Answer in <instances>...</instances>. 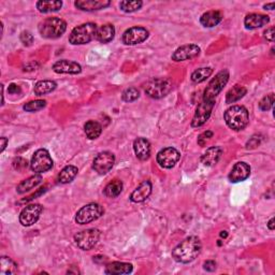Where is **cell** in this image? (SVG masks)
I'll return each instance as SVG.
<instances>
[{"mask_svg":"<svg viewBox=\"0 0 275 275\" xmlns=\"http://www.w3.org/2000/svg\"><path fill=\"white\" fill-rule=\"evenodd\" d=\"M43 211V207L41 204L32 203L29 205H26L23 211L20 214V223L24 227L32 226L33 224H36L40 217L41 213Z\"/></svg>","mask_w":275,"mask_h":275,"instance_id":"13","label":"cell"},{"mask_svg":"<svg viewBox=\"0 0 275 275\" xmlns=\"http://www.w3.org/2000/svg\"><path fill=\"white\" fill-rule=\"evenodd\" d=\"M172 89V82L169 78L154 77L145 84V93L153 99H161Z\"/></svg>","mask_w":275,"mask_h":275,"instance_id":"5","label":"cell"},{"mask_svg":"<svg viewBox=\"0 0 275 275\" xmlns=\"http://www.w3.org/2000/svg\"><path fill=\"white\" fill-rule=\"evenodd\" d=\"M223 18H224V15L221 11L211 10L201 15L200 23L203 27L212 28V27H215L220 24L223 21Z\"/></svg>","mask_w":275,"mask_h":275,"instance_id":"22","label":"cell"},{"mask_svg":"<svg viewBox=\"0 0 275 275\" xmlns=\"http://www.w3.org/2000/svg\"><path fill=\"white\" fill-rule=\"evenodd\" d=\"M213 74V69L210 67L206 68H199L195 70L192 74V81L194 83H202L204 82L207 77H210Z\"/></svg>","mask_w":275,"mask_h":275,"instance_id":"34","label":"cell"},{"mask_svg":"<svg viewBox=\"0 0 275 275\" xmlns=\"http://www.w3.org/2000/svg\"><path fill=\"white\" fill-rule=\"evenodd\" d=\"M151 189H153L151 183L150 181H143L133 190L132 194L130 195V200L134 202V203H141V202H144L150 196Z\"/></svg>","mask_w":275,"mask_h":275,"instance_id":"19","label":"cell"},{"mask_svg":"<svg viewBox=\"0 0 275 275\" xmlns=\"http://www.w3.org/2000/svg\"><path fill=\"white\" fill-rule=\"evenodd\" d=\"M246 93H248V89L241 85H234L226 95V102L227 103H234L239 101L240 99H242Z\"/></svg>","mask_w":275,"mask_h":275,"instance_id":"31","label":"cell"},{"mask_svg":"<svg viewBox=\"0 0 275 275\" xmlns=\"http://www.w3.org/2000/svg\"><path fill=\"white\" fill-rule=\"evenodd\" d=\"M0 142H1V149H0V151H2L5 150V148H7V144L9 143V140L5 138V137H2L1 139H0Z\"/></svg>","mask_w":275,"mask_h":275,"instance_id":"46","label":"cell"},{"mask_svg":"<svg viewBox=\"0 0 275 275\" xmlns=\"http://www.w3.org/2000/svg\"><path fill=\"white\" fill-rule=\"evenodd\" d=\"M133 270V267L131 263L114 261L106 265L104 273L109 275H122V274H129Z\"/></svg>","mask_w":275,"mask_h":275,"instance_id":"24","label":"cell"},{"mask_svg":"<svg viewBox=\"0 0 275 275\" xmlns=\"http://www.w3.org/2000/svg\"><path fill=\"white\" fill-rule=\"evenodd\" d=\"M20 38H21L22 43H23L25 47H30L33 43V36L30 31H27V30L23 31L21 33Z\"/></svg>","mask_w":275,"mask_h":275,"instance_id":"39","label":"cell"},{"mask_svg":"<svg viewBox=\"0 0 275 275\" xmlns=\"http://www.w3.org/2000/svg\"><path fill=\"white\" fill-rule=\"evenodd\" d=\"M179 158H181V154L175 148H166L157 154V162L165 169H171L175 167Z\"/></svg>","mask_w":275,"mask_h":275,"instance_id":"14","label":"cell"},{"mask_svg":"<svg viewBox=\"0 0 275 275\" xmlns=\"http://www.w3.org/2000/svg\"><path fill=\"white\" fill-rule=\"evenodd\" d=\"M115 37V28L111 24H105L99 27L96 32V40L101 43H109Z\"/></svg>","mask_w":275,"mask_h":275,"instance_id":"25","label":"cell"},{"mask_svg":"<svg viewBox=\"0 0 275 275\" xmlns=\"http://www.w3.org/2000/svg\"><path fill=\"white\" fill-rule=\"evenodd\" d=\"M103 213L104 209L100 204L88 203L76 212L75 222L78 225H86V224L97 221L103 215Z\"/></svg>","mask_w":275,"mask_h":275,"instance_id":"7","label":"cell"},{"mask_svg":"<svg viewBox=\"0 0 275 275\" xmlns=\"http://www.w3.org/2000/svg\"><path fill=\"white\" fill-rule=\"evenodd\" d=\"M63 7V1L59 0H41L37 2V9L41 13L57 12Z\"/></svg>","mask_w":275,"mask_h":275,"instance_id":"27","label":"cell"},{"mask_svg":"<svg viewBox=\"0 0 275 275\" xmlns=\"http://www.w3.org/2000/svg\"><path fill=\"white\" fill-rule=\"evenodd\" d=\"M203 269L207 272H214L216 270V262L214 260H207L203 263Z\"/></svg>","mask_w":275,"mask_h":275,"instance_id":"42","label":"cell"},{"mask_svg":"<svg viewBox=\"0 0 275 275\" xmlns=\"http://www.w3.org/2000/svg\"><path fill=\"white\" fill-rule=\"evenodd\" d=\"M111 4L110 0H77L75 2V5L82 11H87V12H92V11H98L108 8Z\"/></svg>","mask_w":275,"mask_h":275,"instance_id":"18","label":"cell"},{"mask_svg":"<svg viewBox=\"0 0 275 275\" xmlns=\"http://www.w3.org/2000/svg\"><path fill=\"white\" fill-rule=\"evenodd\" d=\"M13 167L15 170L18 171H23L25 169H27L28 167V162L26 159L22 158V157H18V158H15L13 160Z\"/></svg>","mask_w":275,"mask_h":275,"instance_id":"40","label":"cell"},{"mask_svg":"<svg viewBox=\"0 0 275 275\" xmlns=\"http://www.w3.org/2000/svg\"><path fill=\"white\" fill-rule=\"evenodd\" d=\"M227 235H228L227 231H222V232H221V237H222V238H227Z\"/></svg>","mask_w":275,"mask_h":275,"instance_id":"49","label":"cell"},{"mask_svg":"<svg viewBox=\"0 0 275 275\" xmlns=\"http://www.w3.org/2000/svg\"><path fill=\"white\" fill-rule=\"evenodd\" d=\"M265 38L270 42L274 41V38H275V28L274 27L268 28V29L265 31Z\"/></svg>","mask_w":275,"mask_h":275,"instance_id":"43","label":"cell"},{"mask_svg":"<svg viewBox=\"0 0 275 275\" xmlns=\"http://www.w3.org/2000/svg\"><path fill=\"white\" fill-rule=\"evenodd\" d=\"M47 106V101L46 100H33V101H29L27 102L23 109L26 112H37L40 111L42 109H44Z\"/></svg>","mask_w":275,"mask_h":275,"instance_id":"36","label":"cell"},{"mask_svg":"<svg viewBox=\"0 0 275 275\" xmlns=\"http://www.w3.org/2000/svg\"><path fill=\"white\" fill-rule=\"evenodd\" d=\"M274 5H275V3H274V2L267 3V4L263 5V8H265L266 10H273V9H274Z\"/></svg>","mask_w":275,"mask_h":275,"instance_id":"48","label":"cell"},{"mask_svg":"<svg viewBox=\"0 0 275 275\" xmlns=\"http://www.w3.org/2000/svg\"><path fill=\"white\" fill-rule=\"evenodd\" d=\"M270 22V18L265 14H259V13H250L246 15L244 20V25L248 29H257L262 26L267 25Z\"/></svg>","mask_w":275,"mask_h":275,"instance_id":"21","label":"cell"},{"mask_svg":"<svg viewBox=\"0 0 275 275\" xmlns=\"http://www.w3.org/2000/svg\"><path fill=\"white\" fill-rule=\"evenodd\" d=\"M202 249L199 238L188 237L183 240L176 248L172 250V257L176 262L189 263L198 257Z\"/></svg>","mask_w":275,"mask_h":275,"instance_id":"1","label":"cell"},{"mask_svg":"<svg viewBox=\"0 0 275 275\" xmlns=\"http://www.w3.org/2000/svg\"><path fill=\"white\" fill-rule=\"evenodd\" d=\"M214 105H215V101H206V100L202 101V102L198 105L197 110H196V113L193 117L192 126L193 127L203 126L205 123L209 121Z\"/></svg>","mask_w":275,"mask_h":275,"instance_id":"12","label":"cell"},{"mask_svg":"<svg viewBox=\"0 0 275 275\" xmlns=\"http://www.w3.org/2000/svg\"><path fill=\"white\" fill-rule=\"evenodd\" d=\"M148 38L149 31L147 28L136 26L127 29L123 35L122 40L126 46H137V44L144 42Z\"/></svg>","mask_w":275,"mask_h":275,"instance_id":"11","label":"cell"},{"mask_svg":"<svg viewBox=\"0 0 275 275\" xmlns=\"http://www.w3.org/2000/svg\"><path fill=\"white\" fill-rule=\"evenodd\" d=\"M115 164V156L111 151H101L93 161V169L96 171L98 175H103L110 172L112 168Z\"/></svg>","mask_w":275,"mask_h":275,"instance_id":"10","label":"cell"},{"mask_svg":"<svg viewBox=\"0 0 275 275\" xmlns=\"http://www.w3.org/2000/svg\"><path fill=\"white\" fill-rule=\"evenodd\" d=\"M259 144H260V141H257L256 137H252V138L250 139V141H249L248 144H246V148H248V149H255V148H257Z\"/></svg>","mask_w":275,"mask_h":275,"instance_id":"44","label":"cell"},{"mask_svg":"<svg viewBox=\"0 0 275 275\" xmlns=\"http://www.w3.org/2000/svg\"><path fill=\"white\" fill-rule=\"evenodd\" d=\"M56 87H57V84H56L54 81L43 80V81H39L36 84L35 88H33V92H35L37 96H43V95L54 92Z\"/></svg>","mask_w":275,"mask_h":275,"instance_id":"28","label":"cell"},{"mask_svg":"<svg viewBox=\"0 0 275 275\" xmlns=\"http://www.w3.org/2000/svg\"><path fill=\"white\" fill-rule=\"evenodd\" d=\"M123 190V183L120 179H114L110 182L104 188V195L108 198H116L119 197Z\"/></svg>","mask_w":275,"mask_h":275,"instance_id":"32","label":"cell"},{"mask_svg":"<svg viewBox=\"0 0 275 275\" xmlns=\"http://www.w3.org/2000/svg\"><path fill=\"white\" fill-rule=\"evenodd\" d=\"M133 150L140 160L145 161L150 157V143L145 138H138L133 143Z\"/></svg>","mask_w":275,"mask_h":275,"instance_id":"20","label":"cell"},{"mask_svg":"<svg viewBox=\"0 0 275 275\" xmlns=\"http://www.w3.org/2000/svg\"><path fill=\"white\" fill-rule=\"evenodd\" d=\"M200 52L201 50L197 44H186L175 50V52L172 54V59L175 61L190 60L199 56Z\"/></svg>","mask_w":275,"mask_h":275,"instance_id":"15","label":"cell"},{"mask_svg":"<svg viewBox=\"0 0 275 275\" xmlns=\"http://www.w3.org/2000/svg\"><path fill=\"white\" fill-rule=\"evenodd\" d=\"M41 183H42V176L40 175H35L24 179L22 183H20L18 188H16V192H18L19 194H25L35 187H37L38 185Z\"/></svg>","mask_w":275,"mask_h":275,"instance_id":"26","label":"cell"},{"mask_svg":"<svg viewBox=\"0 0 275 275\" xmlns=\"http://www.w3.org/2000/svg\"><path fill=\"white\" fill-rule=\"evenodd\" d=\"M8 93L9 94H20L21 93V87L16 84H11L8 87Z\"/></svg>","mask_w":275,"mask_h":275,"instance_id":"45","label":"cell"},{"mask_svg":"<svg viewBox=\"0 0 275 275\" xmlns=\"http://www.w3.org/2000/svg\"><path fill=\"white\" fill-rule=\"evenodd\" d=\"M53 159L50 156V153L44 149L38 150L33 154L31 161H30V168L33 172H36L37 175H41V173L47 172L53 168Z\"/></svg>","mask_w":275,"mask_h":275,"instance_id":"8","label":"cell"},{"mask_svg":"<svg viewBox=\"0 0 275 275\" xmlns=\"http://www.w3.org/2000/svg\"><path fill=\"white\" fill-rule=\"evenodd\" d=\"M67 29V23L59 18H48L38 26L40 35L46 39H57L64 35Z\"/></svg>","mask_w":275,"mask_h":275,"instance_id":"3","label":"cell"},{"mask_svg":"<svg viewBox=\"0 0 275 275\" xmlns=\"http://www.w3.org/2000/svg\"><path fill=\"white\" fill-rule=\"evenodd\" d=\"M229 81V71L223 70L215 75V77L212 78V81L209 83V85L206 86L203 100L206 101H215L216 97L221 94L223 88L225 87L226 84Z\"/></svg>","mask_w":275,"mask_h":275,"instance_id":"6","label":"cell"},{"mask_svg":"<svg viewBox=\"0 0 275 275\" xmlns=\"http://www.w3.org/2000/svg\"><path fill=\"white\" fill-rule=\"evenodd\" d=\"M101 232L98 229H87L84 231L77 232L75 235V241L76 245L83 250H91L97 245L100 240Z\"/></svg>","mask_w":275,"mask_h":275,"instance_id":"9","label":"cell"},{"mask_svg":"<svg viewBox=\"0 0 275 275\" xmlns=\"http://www.w3.org/2000/svg\"><path fill=\"white\" fill-rule=\"evenodd\" d=\"M213 137V132L212 131H204L203 133H201L199 138H198V144L200 145V147H204V145L206 144V142L209 141V140Z\"/></svg>","mask_w":275,"mask_h":275,"instance_id":"41","label":"cell"},{"mask_svg":"<svg viewBox=\"0 0 275 275\" xmlns=\"http://www.w3.org/2000/svg\"><path fill=\"white\" fill-rule=\"evenodd\" d=\"M98 27L94 23H85L74 28L69 35V42L72 46H83L96 38Z\"/></svg>","mask_w":275,"mask_h":275,"instance_id":"4","label":"cell"},{"mask_svg":"<svg viewBox=\"0 0 275 275\" xmlns=\"http://www.w3.org/2000/svg\"><path fill=\"white\" fill-rule=\"evenodd\" d=\"M225 122L229 128L240 131L248 126L250 114L248 109L243 105H232L225 112Z\"/></svg>","mask_w":275,"mask_h":275,"instance_id":"2","label":"cell"},{"mask_svg":"<svg viewBox=\"0 0 275 275\" xmlns=\"http://www.w3.org/2000/svg\"><path fill=\"white\" fill-rule=\"evenodd\" d=\"M84 131L89 140H95L100 137L101 132H102V126L96 121H88L84 125Z\"/></svg>","mask_w":275,"mask_h":275,"instance_id":"29","label":"cell"},{"mask_svg":"<svg viewBox=\"0 0 275 275\" xmlns=\"http://www.w3.org/2000/svg\"><path fill=\"white\" fill-rule=\"evenodd\" d=\"M52 69L56 74H65V75H77L82 71V67L80 64L75 61L68 60V59H61L57 60L53 65Z\"/></svg>","mask_w":275,"mask_h":275,"instance_id":"16","label":"cell"},{"mask_svg":"<svg viewBox=\"0 0 275 275\" xmlns=\"http://www.w3.org/2000/svg\"><path fill=\"white\" fill-rule=\"evenodd\" d=\"M268 228L270 229V230H274V218L272 217L270 221H269V223H268Z\"/></svg>","mask_w":275,"mask_h":275,"instance_id":"47","label":"cell"},{"mask_svg":"<svg viewBox=\"0 0 275 275\" xmlns=\"http://www.w3.org/2000/svg\"><path fill=\"white\" fill-rule=\"evenodd\" d=\"M274 104V94L267 95L259 102V109L262 111H269L273 108Z\"/></svg>","mask_w":275,"mask_h":275,"instance_id":"38","label":"cell"},{"mask_svg":"<svg viewBox=\"0 0 275 275\" xmlns=\"http://www.w3.org/2000/svg\"><path fill=\"white\" fill-rule=\"evenodd\" d=\"M0 266H1V270L0 273L2 275L7 274H15L18 272V265L11 259L9 257H1V260H0Z\"/></svg>","mask_w":275,"mask_h":275,"instance_id":"33","label":"cell"},{"mask_svg":"<svg viewBox=\"0 0 275 275\" xmlns=\"http://www.w3.org/2000/svg\"><path fill=\"white\" fill-rule=\"evenodd\" d=\"M142 5L143 2L140 1V0H134V1H127V0H124V1L120 2L121 10L124 11L126 13L136 12V11L142 8Z\"/></svg>","mask_w":275,"mask_h":275,"instance_id":"35","label":"cell"},{"mask_svg":"<svg viewBox=\"0 0 275 275\" xmlns=\"http://www.w3.org/2000/svg\"><path fill=\"white\" fill-rule=\"evenodd\" d=\"M223 155V149L220 147H212L207 149L205 153L201 156V162L206 167L215 166L220 161Z\"/></svg>","mask_w":275,"mask_h":275,"instance_id":"23","label":"cell"},{"mask_svg":"<svg viewBox=\"0 0 275 275\" xmlns=\"http://www.w3.org/2000/svg\"><path fill=\"white\" fill-rule=\"evenodd\" d=\"M250 175V167L246 162H238L229 173L228 178L231 183H240L245 181Z\"/></svg>","mask_w":275,"mask_h":275,"instance_id":"17","label":"cell"},{"mask_svg":"<svg viewBox=\"0 0 275 275\" xmlns=\"http://www.w3.org/2000/svg\"><path fill=\"white\" fill-rule=\"evenodd\" d=\"M139 97H140V92L136 87H129L125 89L122 95V99L126 101V102H132V101H136Z\"/></svg>","mask_w":275,"mask_h":275,"instance_id":"37","label":"cell"},{"mask_svg":"<svg viewBox=\"0 0 275 275\" xmlns=\"http://www.w3.org/2000/svg\"><path fill=\"white\" fill-rule=\"evenodd\" d=\"M78 169L75 166H67L60 171L58 175V182L61 184L71 183L77 175Z\"/></svg>","mask_w":275,"mask_h":275,"instance_id":"30","label":"cell"}]
</instances>
